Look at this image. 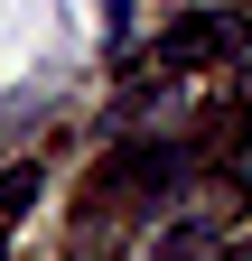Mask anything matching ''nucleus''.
Masks as SVG:
<instances>
[{"label":"nucleus","instance_id":"1","mask_svg":"<svg viewBox=\"0 0 252 261\" xmlns=\"http://www.w3.org/2000/svg\"><path fill=\"white\" fill-rule=\"evenodd\" d=\"M215 47H234V28H224V19H178L168 38H159V56H168V65H206Z\"/></svg>","mask_w":252,"mask_h":261},{"label":"nucleus","instance_id":"2","mask_svg":"<svg viewBox=\"0 0 252 261\" xmlns=\"http://www.w3.org/2000/svg\"><path fill=\"white\" fill-rule=\"evenodd\" d=\"M112 177L131 187V196H168V187H178V149H131Z\"/></svg>","mask_w":252,"mask_h":261},{"label":"nucleus","instance_id":"3","mask_svg":"<svg viewBox=\"0 0 252 261\" xmlns=\"http://www.w3.org/2000/svg\"><path fill=\"white\" fill-rule=\"evenodd\" d=\"M224 261H252V252H224Z\"/></svg>","mask_w":252,"mask_h":261}]
</instances>
